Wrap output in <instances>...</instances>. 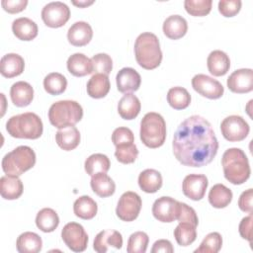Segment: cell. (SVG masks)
Segmentation results:
<instances>
[{
	"instance_id": "1",
	"label": "cell",
	"mask_w": 253,
	"mask_h": 253,
	"mask_svg": "<svg viewBox=\"0 0 253 253\" xmlns=\"http://www.w3.org/2000/svg\"><path fill=\"white\" fill-rule=\"evenodd\" d=\"M172 147L181 164L202 167L210 164L215 157L218 141L210 122L199 115H193L177 127Z\"/></svg>"
},
{
	"instance_id": "2",
	"label": "cell",
	"mask_w": 253,
	"mask_h": 253,
	"mask_svg": "<svg viewBox=\"0 0 253 253\" xmlns=\"http://www.w3.org/2000/svg\"><path fill=\"white\" fill-rule=\"evenodd\" d=\"M224 177L233 185L245 183L251 174L248 158L244 151L237 147L228 148L221 158Z\"/></svg>"
},
{
	"instance_id": "3",
	"label": "cell",
	"mask_w": 253,
	"mask_h": 253,
	"mask_svg": "<svg viewBox=\"0 0 253 253\" xmlns=\"http://www.w3.org/2000/svg\"><path fill=\"white\" fill-rule=\"evenodd\" d=\"M134 55L142 68L151 70L158 67L162 61V51L156 35L148 32L140 34L134 42Z\"/></svg>"
},
{
	"instance_id": "4",
	"label": "cell",
	"mask_w": 253,
	"mask_h": 253,
	"mask_svg": "<svg viewBox=\"0 0 253 253\" xmlns=\"http://www.w3.org/2000/svg\"><path fill=\"white\" fill-rule=\"evenodd\" d=\"M6 129L16 138L37 139L42 134L43 126L37 114L27 112L11 117L6 123Z\"/></svg>"
},
{
	"instance_id": "5",
	"label": "cell",
	"mask_w": 253,
	"mask_h": 253,
	"mask_svg": "<svg viewBox=\"0 0 253 253\" xmlns=\"http://www.w3.org/2000/svg\"><path fill=\"white\" fill-rule=\"evenodd\" d=\"M140 139L149 148L163 145L166 139V123L163 117L155 112L144 115L140 122Z\"/></svg>"
},
{
	"instance_id": "6",
	"label": "cell",
	"mask_w": 253,
	"mask_h": 253,
	"mask_svg": "<svg viewBox=\"0 0 253 253\" xmlns=\"http://www.w3.org/2000/svg\"><path fill=\"white\" fill-rule=\"evenodd\" d=\"M83 117L81 105L72 100H60L53 103L48 110V120L50 124L62 128L68 126H75Z\"/></svg>"
},
{
	"instance_id": "7",
	"label": "cell",
	"mask_w": 253,
	"mask_h": 253,
	"mask_svg": "<svg viewBox=\"0 0 253 253\" xmlns=\"http://www.w3.org/2000/svg\"><path fill=\"white\" fill-rule=\"evenodd\" d=\"M36 164V153L27 145H21L8 152L2 159V169L6 175L21 176Z\"/></svg>"
},
{
	"instance_id": "8",
	"label": "cell",
	"mask_w": 253,
	"mask_h": 253,
	"mask_svg": "<svg viewBox=\"0 0 253 253\" xmlns=\"http://www.w3.org/2000/svg\"><path fill=\"white\" fill-rule=\"evenodd\" d=\"M220 130L226 140L233 142L245 139L249 134L250 127L241 116L231 115L223 119L220 124Z\"/></svg>"
},
{
	"instance_id": "9",
	"label": "cell",
	"mask_w": 253,
	"mask_h": 253,
	"mask_svg": "<svg viewBox=\"0 0 253 253\" xmlns=\"http://www.w3.org/2000/svg\"><path fill=\"white\" fill-rule=\"evenodd\" d=\"M142 201L138 194L127 191L124 193L117 205L116 213L117 216L124 221H132L134 220L141 210Z\"/></svg>"
},
{
	"instance_id": "10",
	"label": "cell",
	"mask_w": 253,
	"mask_h": 253,
	"mask_svg": "<svg viewBox=\"0 0 253 253\" xmlns=\"http://www.w3.org/2000/svg\"><path fill=\"white\" fill-rule=\"evenodd\" d=\"M61 238L65 245L74 252H82L87 248L88 234L77 222L66 223L61 230Z\"/></svg>"
},
{
	"instance_id": "11",
	"label": "cell",
	"mask_w": 253,
	"mask_h": 253,
	"mask_svg": "<svg viewBox=\"0 0 253 253\" xmlns=\"http://www.w3.org/2000/svg\"><path fill=\"white\" fill-rule=\"evenodd\" d=\"M70 18V9L60 1L47 3L42 10V19L49 28L64 26Z\"/></svg>"
},
{
	"instance_id": "12",
	"label": "cell",
	"mask_w": 253,
	"mask_h": 253,
	"mask_svg": "<svg viewBox=\"0 0 253 253\" xmlns=\"http://www.w3.org/2000/svg\"><path fill=\"white\" fill-rule=\"evenodd\" d=\"M192 86L196 92L209 99H218L224 93V88L219 81L206 74H197L192 79Z\"/></svg>"
},
{
	"instance_id": "13",
	"label": "cell",
	"mask_w": 253,
	"mask_h": 253,
	"mask_svg": "<svg viewBox=\"0 0 253 253\" xmlns=\"http://www.w3.org/2000/svg\"><path fill=\"white\" fill-rule=\"evenodd\" d=\"M179 203L171 197H160L152 206V214L161 222H172L177 218Z\"/></svg>"
},
{
	"instance_id": "14",
	"label": "cell",
	"mask_w": 253,
	"mask_h": 253,
	"mask_svg": "<svg viewBox=\"0 0 253 253\" xmlns=\"http://www.w3.org/2000/svg\"><path fill=\"white\" fill-rule=\"evenodd\" d=\"M209 182L206 175L203 174H189L182 183V191L184 195L193 200L200 201L204 198Z\"/></svg>"
},
{
	"instance_id": "15",
	"label": "cell",
	"mask_w": 253,
	"mask_h": 253,
	"mask_svg": "<svg viewBox=\"0 0 253 253\" xmlns=\"http://www.w3.org/2000/svg\"><path fill=\"white\" fill-rule=\"evenodd\" d=\"M228 89L237 94L248 93L253 90V70L241 68L233 71L227 78Z\"/></svg>"
},
{
	"instance_id": "16",
	"label": "cell",
	"mask_w": 253,
	"mask_h": 253,
	"mask_svg": "<svg viewBox=\"0 0 253 253\" xmlns=\"http://www.w3.org/2000/svg\"><path fill=\"white\" fill-rule=\"evenodd\" d=\"M116 82L118 90L121 93L126 94L138 90L141 83V77L135 69L131 67H124L118 72Z\"/></svg>"
},
{
	"instance_id": "17",
	"label": "cell",
	"mask_w": 253,
	"mask_h": 253,
	"mask_svg": "<svg viewBox=\"0 0 253 253\" xmlns=\"http://www.w3.org/2000/svg\"><path fill=\"white\" fill-rule=\"evenodd\" d=\"M109 246L116 249H121L123 246V236L122 234L114 229H106L100 231L93 243V248L98 253H105L108 251Z\"/></svg>"
},
{
	"instance_id": "18",
	"label": "cell",
	"mask_w": 253,
	"mask_h": 253,
	"mask_svg": "<svg viewBox=\"0 0 253 253\" xmlns=\"http://www.w3.org/2000/svg\"><path fill=\"white\" fill-rule=\"evenodd\" d=\"M93 37V30L87 22H75L67 32V40L74 46H83L90 42Z\"/></svg>"
},
{
	"instance_id": "19",
	"label": "cell",
	"mask_w": 253,
	"mask_h": 253,
	"mask_svg": "<svg viewBox=\"0 0 253 253\" xmlns=\"http://www.w3.org/2000/svg\"><path fill=\"white\" fill-rule=\"evenodd\" d=\"M24 68V58L18 53H7L0 60V72L6 78H13L22 74Z\"/></svg>"
},
{
	"instance_id": "20",
	"label": "cell",
	"mask_w": 253,
	"mask_h": 253,
	"mask_svg": "<svg viewBox=\"0 0 253 253\" xmlns=\"http://www.w3.org/2000/svg\"><path fill=\"white\" fill-rule=\"evenodd\" d=\"M10 97L15 106L27 107L33 101L34 89L30 83L26 81H18L12 85L10 89Z\"/></svg>"
},
{
	"instance_id": "21",
	"label": "cell",
	"mask_w": 253,
	"mask_h": 253,
	"mask_svg": "<svg viewBox=\"0 0 253 253\" xmlns=\"http://www.w3.org/2000/svg\"><path fill=\"white\" fill-rule=\"evenodd\" d=\"M163 33L171 40H178L184 37L188 31V24L184 17L171 15L163 22Z\"/></svg>"
},
{
	"instance_id": "22",
	"label": "cell",
	"mask_w": 253,
	"mask_h": 253,
	"mask_svg": "<svg viewBox=\"0 0 253 253\" xmlns=\"http://www.w3.org/2000/svg\"><path fill=\"white\" fill-rule=\"evenodd\" d=\"M207 65L211 74L213 76H222L230 68V59L224 51L216 49L209 54Z\"/></svg>"
},
{
	"instance_id": "23",
	"label": "cell",
	"mask_w": 253,
	"mask_h": 253,
	"mask_svg": "<svg viewBox=\"0 0 253 253\" xmlns=\"http://www.w3.org/2000/svg\"><path fill=\"white\" fill-rule=\"evenodd\" d=\"M55 141L61 149L65 151L73 150L79 145L80 132L74 126L59 128L55 133Z\"/></svg>"
},
{
	"instance_id": "24",
	"label": "cell",
	"mask_w": 253,
	"mask_h": 253,
	"mask_svg": "<svg viewBox=\"0 0 253 253\" xmlns=\"http://www.w3.org/2000/svg\"><path fill=\"white\" fill-rule=\"evenodd\" d=\"M13 34L21 41H32L38 36V26L30 18L21 17L12 23Z\"/></svg>"
},
{
	"instance_id": "25",
	"label": "cell",
	"mask_w": 253,
	"mask_h": 253,
	"mask_svg": "<svg viewBox=\"0 0 253 253\" xmlns=\"http://www.w3.org/2000/svg\"><path fill=\"white\" fill-rule=\"evenodd\" d=\"M141 109L139 99L132 93L125 94L118 103V113L124 120H133Z\"/></svg>"
},
{
	"instance_id": "26",
	"label": "cell",
	"mask_w": 253,
	"mask_h": 253,
	"mask_svg": "<svg viewBox=\"0 0 253 253\" xmlns=\"http://www.w3.org/2000/svg\"><path fill=\"white\" fill-rule=\"evenodd\" d=\"M66 64L68 71L76 77H83L93 72V65L91 59L80 52L70 55L67 59Z\"/></svg>"
},
{
	"instance_id": "27",
	"label": "cell",
	"mask_w": 253,
	"mask_h": 253,
	"mask_svg": "<svg viewBox=\"0 0 253 253\" xmlns=\"http://www.w3.org/2000/svg\"><path fill=\"white\" fill-rule=\"evenodd\" d=\"M24 186L17 176H3L0 179V194L5 200H17L23 194Z\"/></svg>"
},
{
	"instance_id": "28",
	"label": "cell",
	"mask_w": 253,
	"mask_h": 253,
	"mask_svg": "<svg viewBox=\"0 0 253 253\" xmlns=\"http://www.w3.org/2000/svg\"><path fill=\"white\" fill-rule=\"evenodd\" d=\"M93 192L101 198L112 196L116 191V184L106 173H97L91 176L90 181Z\"/></svg>"
},
{
	"instance_id": "29",
	"label": "cell",
	"mask_w": 253,
	"mask_h": 253,
	"mask_svg": "<svg viewBox=\"0 0 253 253\" xmlns=\"http://www.w3.org/2000/svg\"><path fill=\"white\" fill-rule=\"evenodd\" d=\"M162 176L155 169H145L138 176V186L145 193H156L162 187Z\"/></svg>"
},
{
	"instance_id": "30",
	"label": "cell",
	"mask_w": 253,
	"mask_h": 253,
	"mask_svg": "<svg viewBox=\"0 0 253 253\" xmlns=\"http://www.w3.org/2000/svg\"><path fill=\"white\" fill-rule=\"evenodd\" d=\"M16 247L20 253H38L42 250V240L39 234L26 231L17 238Z\"/></svg>"
},
{
	"instance_id": "31",
	"label": "cell",
	"mask_w": 253,
	"mask_h": 253,
	"mask_svg": "<svg viewBox=\"0 0 253 253\" xmlns=\"http://www.w3.org/2000/svg\"><path fill=\"white\" fill-rule=\"evenodd\" d=\"M111 84L108 75L94 74L87 82V93L91 98L101 99L104 98L110 91Z\"/></svg>"
},
{
	"instance_id": "32",
	"label": "cell",
	"mask_w": 253,
	"mask_h": 253,
	"mask_svg": "<svg viewBox=\"0 0 253 253\" xmlns=\"http://www.w3.org/2000/svg\"><path fill=\"white\" fill-rule=\"evenodd\" d=\"M232 192L223 184H215L209 192V202L215 209H223L232 201Z\"/></svg>"
},
{
	"instance_id": "33",
	"label": "cell",
	"mask_w": 253,
	"mask_h": 253,
	"mask_svg": "<svg viewBox=\"0 0 253 253\" xmlns=\"http://www.w3.org/2000/svg\"><path fill=\"white\" fill-rule=\"evenodd\" d=\"M36 224L42 232H52L59 224L58 214L50 208H43L37 213Z\"/></svg>"
},
{
	"instance_id": "34",
	"label": "cell",
	"mask_w": 253,
	"mask_h": 253,
	"mask_svg": "<svg viewBox=\"0 0 253 253\" xmlns=\"http://www.w3.org/2000/svg\"><path fill=\"white\" fill-rule=\"evenodd\" d=\"M98 211L97 203L89 196L79 197L73 204V211L82 219H92Z\"/></svg>"
},
{
	"instance_id": "35",
	"label": "cell",
	"mask_w": 253,
	"mask_h": 253,
	"mask_svg": "<svg viewBox=\"0 0 253 253\" xmlns=\"http://www.w3.org/2000/svg\"><path fill=\"white\" fill-rule=\"evenodd\" d=\"M110 159L107 155L102 153H94L90 155L84 163L85 171L90 176H93L97 173H107L110 169Z\"/></svg>"
},
{
	"instance_id": "36",
	"label": "cell",
	"mask_w": 253,
	"mask_h": 253,
	"mask_svg": "<svg viewBox=\"0 0 253 253\" xmlns=\"http://www.w3.org/2000/svg\"><path fill=\"white\" fill-rule=\"evenodd\" d=\"M167 102L175 110H184L191 103V95L184 87H172L167 93Z\"/></svg>"
},
{
	"instance_id": "37",
	"label": "cell",
	"mask_w": 253,
	"mask_h": 253,
	"mask_svg": "<svg viewBox=\"0 0 253 253\" xmlns=\"http://www.w3.org/2000/svg\"><path fill=\"white\" fill-rule=\"evenodd\" d=\"M67 80L64 75L58 72H51L43 79V88L50 95H59L65 91Z\"/></svg>"
},
{
	"instance_id": "38",
	"label": "cell",
	"mask_w": 253,
	"mask_h": 253,
	"mask_svg": "<svg viewBox=\"0 0 253 253\" xmlns=\"http://www.w3.org/2000/svg\"><path fill=\"white\" fill-rule=\"evenodd\" d=\"M195 225L189 222H179L174 229V237L180 246H188L197 238V230Z\"/></svg>"
},
{
	"instance_id": "39",
	"label": "cell",
	"mask_w": 253,
	"mask_h": 253,
	"mask_svg": "<svg viewBox=\"0 0 253 253\" xmlns=\"http://www.w3.org/2000/svg\"><path fill=\"white\" fill-rule=\"evenodd\" d=\"M222 246V237L218 232L209 233L200 246L195 250V253H217Z\"/></svg>"
},
{
	"instance_id": "40",
	"label": "cell",
	"mask_w": 253,
	"mask_h": 253,
	"mask_svg": "<svg viewBox=\"0 0 253 253\" xmlns=\"http://www.w3.org/2000/svg\"><path fill=\"white\" fill-rule=\"evenodd\" d=\"M149 237L143 231H136L130 234L127 240L126 251L128 253H145Z\"/></svg>"
},
{
	"instance_id": "41",
	"label": "cell",
	"mask_w": 253,
	"mask_h": 253,
	"mask_svg": "<svg viewBox=\"0 0 253 253\" xmlns=\"http://www.w3.org/2000/svg\"><path fill=\"white\" fill-rule=\"evenodd\" d=\"M211 0H185L184 7L186 11L195 17L208 15L211 10Z\"/></svg>"
},
{
	"instance_id": "42",
	"label": "cell",
	"mask_w": 253,
	"mask_h": 253,
	"mask_svg": "<svg viewBox=\"0 0 253 253\" xmlns=\"http://www.w3.org/2000/svg\"><path fill=\"white\" fill-rule=\"evenodd\" d=\"M115 156L119 162L123 164H130L137 158L138 149L134 143L119 145L116 146Z\"/></svg>"
},
{
	"instance_id": "43",
	"label": "cell",
	"mask_w": 253,
	"mask_h": 253,
	"mask_svg": "<svg viewBox=\"0 0 253 253\" xmlns=\"http://www.w3.org/2000/svg\"><path fill=\"white\" fill-rule=\"evenodd\" d=\"M91 61L95 74L108 75L113 69V60L107 53H97L91 58Z\"/></svg>"
},
{
	"instance_id": "44",
	"label": "cell",
	"mask_w": 253,
	"mask_h": 253,
	"mask_svg": "<svg viewBox=\"0 0 253 253\" xmlns=\"http://www.w3.org/2000/svg\"><path fill=\"white\" fill-rule=\"evenodd\" d=\"M112 141L115 146L134 142V135L130 128L126 126L117 127L112 133Z\"/></svg>"
},
{
	"instance_id": "45",
	"label": "cell",
	"mask_w": 253,
	"mask_h": 253,
	"mask_svg": "<svg viewBox=\"0 0 253 253\" xmlns=\"http://www.w3.org/2000/svg\"><path fill=\"white\" fill-rule=\"evenodd\" d=\"M179 222H189L198 226L199 218L195 210L185 203H179V210L176 218Z\"/></svg>"
},
{
	"instance_id": "46",
	"label": "cell",
	"mask_w": 253,
	"mask_h": 253,
	"mask_svg": "<svg viewBox=\"0 0 253 253\" xmlns=\"http://www.w3.org/2000/svg\"><path fill=\"white\" fill-rule=\"evenodd\" d=\"M240 0H220L218 2V11L224 17H233L241 9Z\"/></svg>"
},
{
	"instance_id": "47",
	"label": "cell",
	"mask_w": 253,
	"mask_h": 253,
	"mask_svg": "<svg viewBox=\"0 0 253 253\" xmlns=\"http://www.w3.org/2000/svg\"><path fill=\"white\" fill-rule=\"evenodd\" d=\"M1 5L6 12L10 14H16L23 11L27 7L28 1L27 0H2Z\"/></svg>"
},
{
	"instance_id": "48",
	"label": "cell",
	"mask_w": 253,
	"mask_h": 253,
	"mask_svg": "<svg viewBox=\"0 0 253 253\" xmlns=\"http://www.w3.org/2000/svg\"><path fill=\"white\" fill-rule=\"evenodd\" d=\"M252 198H253V191L252 189H248L240 195L238 200L239 209L244 212H248L249 214L252 213Z\"/></svg>"
},
{
	"instance_id": "49",
	"label": "cell",
	"mask_w": 253,
	"mask_h": 253,
	"mask_svg": "<svg viewBox=\"0 0 253 253\" xmlns=\"http://www.w3.org/2000/svg\"><path fill=\"white\" fill-rule=\"evenodd\" d=\"M251 228H252V213L241 219L239 223V233L242 238L248 240L251 244Z\"/></svg>"
},
{
	"instance_id": "50",
	"label": "cell",
	"mask_w": 253,
	"mask_h": 253,
	"mask_svg": "<svg viewBox=\"0 0 253 253\" xmlns=\"http://www.w3.org/2000/svg\"><path fill=\"white\" fill-rule=\"evenodd\" d=\"M152 253H159V252H164V253H173L174 248L172 243L167 240V239H159L154 242L152 249Z\"/></svg>"
},
{
	"instance_id": "51",
	"label": "cell",
	"mask_w": 253,
	"mask_h": 253,
	"mask_svg": "<svg viewBox=\"0 0 253 253\" xmlns=\"http://www.w3.org/2000/svg\"><path fill=\"white\" fill-rule=\"evenodd\" d=\"M94 3V1H72V4L73 5H75V6H78V7H82V8H84V7H87V6H89V5H91V4H93Z\"/></svg>"
}]
</instances>
